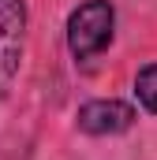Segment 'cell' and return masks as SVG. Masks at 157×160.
<instances>
[{
    "label": "cell",
    "instance_id": "obj_1",
    "mask_svg": "<svg viewBox=\"0 0 157 160\" xmlns=\"http://www.w3.org/2000/svg\"><path fill=\"white\" fill-rule=\"evenodd\" d=\"M116 26V8L109 0H82L75 11L68 15V48L78 63L94 60L97 52L109 48Z\"/></svg>",
    "mask_w": 157,
    "mask_h": 160
},
{
    "label": "cell",
    "instance_id": "obj_2",
    "mask_svg": "<svg viewBox=\"0 0 157 160\" xmlns=\"http://www.w3.org/2000/svg\"><path fill=\"white\" fill-rule=\"evenodd\" d=\"M26 45V0H0V104L8 101Z\"/></svg>",
    "mask_w": 157,
    "mask_h": 160
},
{
    "label": "cell",
    "instance_id": "obj_3",
    "mask_svg": "<svg viewBox=\"0 0 157 160\" xmlns=\"http://www.w3.org/2000/svg\"><path fill=\"white\" fill-rule=\"evenodd\" d=\"M78 130H86V134H97V138H105V134H123V130H131V123H135V108L131 104H123V101H86L82 108H78Z\"/></svg>",
    "mask_w": 157,
    "mask_h": 160
},
{
    "label": "cell",
    "instance_id": "obj_4",
    "mask_svg": "<svg viewBox=\"0 0 157 160\" xmlns=\"http://www.w3.org/2000/svg\"><path fill=\"white\" fill-rule=\"evenodd\" d=\"M135 97L146 112L157 116V63H146L138 75H135Z\"/></svg>",
    "mask_w": 157,
    "mask_h": 160
}]
</instances>
